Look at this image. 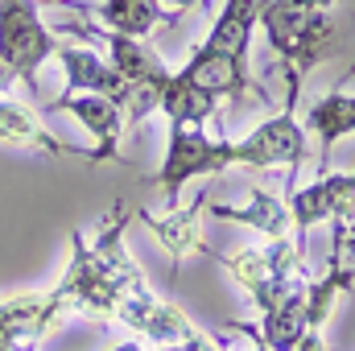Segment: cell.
Wrapping results in <instances>:
<instances>
[{
  "label": "cell",
  "mask_w": 355,
  "mask_h": 351,
  "mask_svg": "<svg viewBox=\"0 0 355 351\" xmlns=\"http://www.w3.org/2000/svg\"><path fill=\"white\" fill-rule=\"evenodd\" d=\"M257 25H261V0H223L219 17L211 21L207 42L194 50V58L182 71L194 75V79H207L211 87H219L232 108L244 103L248 87H257L252 62H248L252 58V33H257Z\"/></svg>",
  "instance_id": "1"
},
{
  "label": "cell",
  "mask_w": 355,
  "mask_h": 351,
  "mask_svg": "<svg viewBox=\"0 0 355 351\" xmlns=\"http://www.w3.org/2000/svg\"><path fill=\"white\" fill-rule=\"evenodd\" d=\"M236 166V153H232V141H211L202 128L194 124H170V145H166V162L153 178V186H162L166 203L178 207V194L186 182L194 178H215L223 170Z\"/></svg>",
  "instance_id": "2"
},
{
  "label": "cell",
  "mask_w": 355,
  "mask_h": 351,
  "mask_svg": "<svg viewBox=\"0 0 355 351\" xmlns=\"http://www.w3.org/2000/svg\"><path fill=\"white\" fill-rule=\"evenodd\" d=\"M54 33L37 17V0H0V62L37 91V67L54 58Z\"/></svg>",
  "instance_id": "3"
},
{
  "label": "cell",
  "mask_w": 355,
  "mask_h": 351,
  "mask_svg": "<svg viewBox=\"0 0 355 351\" xmlns=\"http://www.w3.org/2000/svg\"><path fill=\"white\" fill-rule=\"evenodd\" d=\"M236 166H252V170H268V166H285V182L289 190L297 186V174L306 166V128L293 116V108L285 103V112L268 116L265 124H257L244 141H232Z\"/></svg>",
  "instance_id": "4"
},
{
  "label": "cell",
  "mask_w": 355,
  "mask_h": 351,
  "mask_svg": "<svg viewBox=\"0 0 355 351\" xmlns=\"http://www.w3.org/2000/svg\"><path fill=\"white\" fill-rule=\"evenodd\" d=\"M58 33H71V37H79V42H87V46H99L103 50V58L112 62V71L128 83V87H141V83H166L174 71L141 42V37H128V33H116V29H99V25H91V21H62L58 25Z\"/></svg>",
  "instance_id": "5"
},
{
  "label": "cell",
  "mask_w": 355,
  "mask_h": 351,
  "mask_svg": "<svg viewBox=\"0 0 355 351\" xmlns=\"http://www.w3.org/2000/svg\"><path fill=\"white\" fill-rule=\"evenodd\" d=\"M289 219H293V240L306 248V236L314 223H331V219H343V223H355V170L347 174H318L310 186H293L289 198Z\"/></svg>",
  "instance_id": "6"
},
{
  "label": "cell",
  "mask_w": 355,
  "mask_h": 351,
  "mask_svg": "<svg viewBox=\"0 0 355 351\" xmlns=\"http://www.w3.org/2000/svg\"><path fill=\"white\" fill-rule=\"evenodd\" d=\"M46 112H71L91 137H95V153H87L91 166L116 162L120 157V137H124V103H116L112 95L99 91H62L58 99L46 103Z\"/></svg>",
  "instance_id": "7"
},
{
  "label": "cell",
  "mask_w": 355,
  "mask_h": 351,
  "mask_svg": "<svg viewBox=\"0 0 355 351\" xmlns=\"http://www.w3.org/2000/svg\"><path fill=\"white\" fill-rule=\"evenodd\" d=\"M62 8H75V12H95L107 29L116 33H128V37H149L153 29H174L178 17L174 8H166L162 0H99V4H87V0H58Z\"/></svg>",
  "instance_id": "8"
},
{
  "label": "cell",
  "mask_w": 355,
  "mask_h": 351,
  "mask_svg": "<svg viewBox=\"0 0 355 351\" xmlns=\"http://www.w3.org/2000/svg\"><path fill=\"white\" fill-rule=\"evenodd\" d=\"M302 128H306L310 137H318V174H327L335 145L355 132V95H347V91H339V87L327 91V95H318V99L306 108Z\"/></svg>",
  "instance_id": "9"
},
{
  "label": "cell",
  "mask_w": 355,
  "mask_h": 351,
  "mask_svg": "<svg viewBox=\"0 0 355 351\" xmlns=\"http://www.w3.org/2000/svg\"><path fill=\"white\" fill-rule=\"evenodd\" d=\"M219 103H223V91L219 87H211L207 79H194V75H186V71H174L170 83L162 87L157 112H162L170 124H194V128H202V124L215 120Z\"/></svg>",
  "instance_id": "10"
},
{
  "label": "cell",
  "mask_w": 355,
  "mask_h": 351,
  "mask_svg": "<svg viewBox=\"0 0 355 351\" xmlns=\"http://www.w3.org/2000/svg\"><path fill=\"white\" fill-rule=\"evenodd\" d=\"M202 207H207V194H198L186 211H174L170 207V215H153V211H141V219L149 223V232L162 240V248L170 252V261H174V277H178V261L186 257V252H207V257H215L211 248H207V240H202Z\"/></svg>",
  "instance_id": "11"
},
{
  "label": "cell",
  "mask_w": 355,
  "mask_h": 351,
  "mask_svg": "<svg viewBox=\"0 0 355 351\" xmlns=\"http://www.w3.org/2000/svg\"><path fill=\"white\" fill-rule=\"evenodd\" d=\"M54 58L67 71V91H99V95H112L116 103L128 99V83L91 46H54Z\"/></svg>",
  "instance_id": "12"
},
{
  "label": "cell",
  "mask_w": 355,
  "mask_h": 351,
  "mask_svg": "<svg viewBox=\"0 0 355 351\" xmlns=\"http://www.w3.org/2000/svg\"><path fill=\"white\" fill-rule=\"evenodd\" d=\"M207 211H211V219L248 223V228H257V232H261V236H268V240H281V236H289V232H293L289 207H285L277 194H268L265 186H257V190H252L248 207H219V203H211Z\"/></svg>",
  "instance_id": "13"
},
{
  "label": "cell",
  "mask_w": 355,
  "mask_h": 351,
  "mask_svg": "<svg viewBox=\"0 0 355 351\" xmlns=\"http://www.w3.org/2000/svg\"><path fill=\"white\" fill-rule=\"evenodd\" d=\"M0 141H12V145H33V149L50 153V157H71V153H83L79 145L58 141L54 132H46V128H42V120H37L29 108L12 103V99H0Z\"/></svg>",
  "instance_id": "14"
},
{
  "label": "cell",
  "mask_w": 355,
  "mask_h": 351,
  "mask_svg": "<svg viewBox=\"0 0 355 351\" xmlns=\"http://www.w3.org/2000/svg\"><path fill=\"white\" fill-rule=\"evenodd\" d=\"M306 281H297L277 306H268L265 310V323L257 327L261 331V339L268 343V351H293L297 348V339L306 335Z\"/></svg>",
  "instance_id": "15"
},
{
  "label": "cell",
  "mask_w": 355,
  "mask_h": 351,
  "mask_svg": "<svg viewBox=\"0 0 355 351\" xmlns=\"http://www.w3.org/2000/svg\"><path fill=\"white\" fill-rule=\"evenodd\" d=\"M293 351H327V343H322V331L306 327V335L297 339V348H293Z\"/></svg>",
  "instance_id": "16"
},
{
  "label": "cell",
  "mask_w": 355,
  "mask_h": 351,
  "mask_svg": "<svg viewBox=\"0 0 355 351\" xmlns=\"http://www.w3.org/2000/svg\"><path fill=\"white\" fill-rule=\"evenodd\" d=\"M162 4H166V8H174V12H186V8H190V4H198V0H162Z\"/></svg>",
  "instance_id": "17"
},
{
  "label": "cell",
  "mask_w": 355,
  "mask_h": 351,
  "mask_svg": "<svg viewBox=\"0 0 355 351\" xmlns=\"http://www.w3.org/2000/svg\"><path fill=\"white\" fill-rule=\"evenodd\" d=\"M112 351H145L141 343H120V348H112Z\"/></svg>",
  "instance_id": "18"
},
{
  "label": "cell",
  "mask_w": 355,
  "mask_h": 351,
  "mask_svg": "<svg viewBox=\"0 0 355 351\" xmlns=\"http://www.w3.org/2000/svg\"><path fill=\"white\" fill-rule=\"evenodd\" d=\"M37 4H58V0H37Z\"/></svg>",
  "instance_id": "19"
}]
</instances>
